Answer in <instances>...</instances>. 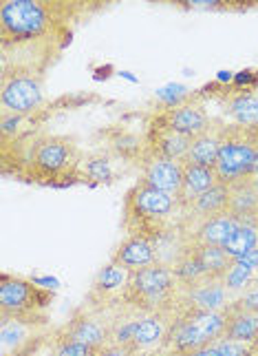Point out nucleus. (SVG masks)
Instances as JSON below:
<instances>
[{
	"label": "nucleus",
	"mask_w": 258,
	"mask_h": 356,
	"mask_svg": "<svg viewBox=\"0 0 258 356\" xmlns=\"http://www.w3.org/2000/svg\"><path fill=\"white\" fill-rule=\"evenodd\" d=\"M181 215L179 197L164 193L144 179L135 181L124 200V228L128 235H144L150 241L175 228L172 217Z\"/></svg>",
	"instance_id": "nucleus-3"
},
{
	"label": "nucleus",
	"mask_w": 258,
	"mask_h": 356,
	"mask_svg": "<svg viewBox=\"0 0 258 356\" xmlns=\"http://www.w3.org/2000/svg\"><path fill=\"white\" fill-rule=\"evenodd\" d=\"M44 100V71L24 67H3L0 102L5 113H33Z\"/></svg>",
	"instance_id": "nucleus-8"
},
{
	"label": "nucleus",
	"mask_w": 258,
	"mask_h": 356,
	"mask_svg": "<svg viewBox=\"0 0 258 356\" xmlns=\"http://www.w3.org/2000/svg\"><path fill=\"white\" fill-rule=\"evenodd\" d=\"M252 286H256V288H258V275H256V279L252 281Z\"/></svg>",
	"instance_id": "nucleus-36"
},
{
	"label": "nucleus",
	"mask_w": 258,
	"mask_h": 356,
	"mask_svg": "<svg viewBox=\"0 0 258 356\" xmlns=\"http://www.w3.org/2000/svg\"><path fill=\"white\" fill-rule=\"evenodd\" d=\"M110 261L126 268L128 273L148 268V266L157 264L155 243L144 235H128L117 245V250L113 252V257H110Z\"/></svg>",
	"instance_id": "nucleus-16"
},
{
	"label": "nucleus",
	"mask_w": 258,
	"mask_h": 356,
	"mask_svg": "<svg viewBox=\"0 0 258 356\" xmlns=\"http://www.w3.org/2000/svg\"><path fill=\"white\" fill-rule=\"evenodd\" d=\"M225 113L234 118L237 124H245V127L258 124V95L250 89L237 91L225 102Z\"/></svg>",
	"instance_id": "nucleus-21"
},
{
	"label": "nucleus",
	"mask_w": 258,
	"mask_h": 356,
	"mask_svg": "<svg viewBox=\"0 0 258 356\" xmlns=\"http://www.w3.org/2000/svg\"><path fill=\"white\" fill-rule=\"evenodd\" d=\"M216 350L221 356H258L252 343H241V341H230V339L216 341Z\"/></svg>",
	"instance_id": "nucleus-31"
},
{
	"label": "nucleus",
	"mask_w": 258,
	"mask_h": 356,
	"mask_svg": "<svg viewBox=\"0 0 258 356\" xmlns=\"http://www.w3.org/2000/svg\"><path fill=\"white\" fill-rule=\"evenodd\" d=\"M230 321L227 310L201 312L190 316H172L162 350L166 352H192L221 341Z\"/></svg>",
	"instance_id": "nucleus-6"
},
{
	"label": "nucleus",
	"mask_w": 258,
	"mask_h": 356,
	"mask_svg": "<svg viewBox=\"0 0 258 356\" xmlns=\"http://www.w3.org/2000/svg\"><path fill=\"white\" fill-rule=\"evenodd\" d=\"M190 248L194 250L196 259L201 261L207 279H223L227 268L232 266V259L225 254L223 248H218V245H201V243H190Z\"/></svg>",
	"instance_id": "nucleus-22"
},
{
	"label": "nucleus",
	"mask_w": 258,
	"mask_h": 356,
	"mask_svg": "<svg viewBox=\"0 0 258 356\" xmlns=\"http://www.w3.org/2000/svg\"><path fill=\"white\" fill-rule=\"evenodd\" d=\"M181 286L172 273V268L164 264H153L148 268L130 273V281L119 297L128 310L139 314L166 312L175 316Z\"/></svg>",
	"instance_id": "nucleus-4"
},
{
	"label": "nucleus",
	"mask_w": 258,
	"mask_h": 356,
	"mask_svg": "<svg viewBox=\"0 0 258 356\" xmlns=\"http://www.w3.org/2000/svg\"><path fill=\"white\" fill-rule=\"evenodd\" d=\"M227 312H243V314H258V288L250 286L241 297H234L227 305Z\"/></svg>",
	"instance_id": "nucleus-29"
},
{
	"label": "nucleus",
	"mask_w": 258,
	"mask_h": 356,
	"mask_svg": "<svg viewBox=\"0 0 258 356\" xmlns=\"http://www.w3.org/2000/svg\"><path fill=\"white\" fill-rule=\"evenodd\" d=\"M232 299L234 297H232V292L223 286V281L205 279L196 286L181 288L175 316H190V314H201V312L225 310Z\"/></svg>",
	"instance_id": "nucleus-11"
},
{
	"label": "nucleus",
	"mask_w": 258,
	"mask_h": 356,
	"mask_svg": "<svg viewBox=\"0 0 258 356\" xmlns=\"http://www.w3.org/2000/svg\"><path fill=\"white\" fill-rule=\"evenodd\" d=\"M258 153V124H223L221 127V151L216 159V175L221 184H234L250 175Z\"/></svg>",
	"instance_id": "nucleus-5"
},
{
	"label": "nucleus",
	"mask_w": 258,
	"mask_h": 356,
	"mask_svg": "<svg viewBox=\"0 0 258 356\" xmlns=\"http://www.w3.org/2000/svg\"><path fill=\"white\" fill-rule=\"evenodd\" d=\"M157 100L162 102L166 108H175V106H181L192 100V93L181 87V84H170V87H164L157 91Z\"/></svg>",
	"instance_id": "nucleus-28"
},
{
	"label": "nucleus",
	"mask_w": 258,
	"mask_h": 356,
	"mask_svg": "<svg viewBox=\"0 0 258 356\" xmlns=\"http://www.w3.org/2000/svg\"><path fill=\"white\" fill-rule=\"evenodd\" d=\"M137 354L139 352H135L128 346H119V343H108V346H104L97 352V356H137Z\"/></svg>",
	"instance_id": "nucleus-32"
},
{
	"label": "nucleus",
	"mask_w": 258,
	"mask_h": 356,
	"mask_svg": "<svg viewBox=\"0 0 258 356\" xmlns=\"http://www.w3.org/2000/svg\"><path fill=\"white\" fill-rule=\"evenodd\" d=\"M170 356H221L218 350H216V343L212 346H205V348H199V350H192V352H168Z\"/></svg>",
	"instance_id": "nucleus-34"
},
{
	"label": "nucleus",
	"mask_w": 258,
	"mask_h": 356,
	"mask_svg": "<svg viewBox=\"0 0 258 356\" xmlns=\"http://www.w3.org/2000/svg\"><path fill=\"white\" fill-rule=\"evenodd\" d=\"M239 266H243V268H248V270H252V273H258V248H254V250H250V252H245L243 257H239V259H234Z\"/></svg>",
	"instance_id": "nucleus-33"
},
{
	"label": "nucleus",
	"mask_w": 258,
	"mask_h": 356,
	"mask_svg": "<svg viewBox=\"0 0 258 356\" xmlns=\"http://www.w3.org/2000/svg\"><path fill=\"white\" fill-rule=\"evenodd\" d=\"M78 5L5 0L0 5V49L3 67L40 69L46 73L53 58L71 42Z\"/></svg>",
	"instance_id": "nucleus-1"
},
{
	"label": "nucleus",
	"mask_w": 258,
	"mask_h": 356,
	"mask_svg": "<svg viewBox=\"0 0 258 356\" xmlns=\"http://www.w3.org/2000/svg\"><path fill=\"white\" fill-rule=\"evenodd\" d=\"M110 325H113V316H104V308L84 301L82 308H78L64 325L55 330L51 341H76L100 352L110 343Z\"/></svg>",
	"instance_id": "nucleus-10"
},
{
	"label": "nucleus",
	"mask_w": 258,
	"mask_h": 356,
	"mask_svg": "<svg viewBox=\"0 0 258 356\" xmlns=\"http://www.w3.org/2000/svg\"><path fill=\"white\" fill-rule=\"evenodd\" d=\"M254 248H258V224H248V222H241V226L234 230V235L223 245L230 259H239V257Z\"/></svg>",
	"instance_id": "nucleus-25"
},
{
	"label": "nucleus",
	"mask_w": 258,
	"mask_h": 356,
	"mask_svg": "<svg viewBox=\"0 0 258 356\" xmlns=\"http://www.w3.org/2000/svg\"><path fill=\"white\" fill-rule=\"evenodd\" d=\"M53 332L49 314L0 316V356H35L51 343Z\"/></svg>",
	"instance_id": "nucleus-7"
},
{
	"label": "nucleus",
	"mask_w": 258,
	"mask_h": 356,
	"mask_svg": "<svg viewBox=\"0 0 258 356\" xmlns=\"http://www.w3.org/2000/svg\"><path fill=\"white\" fill-rule=\"evenodd\" d=\"M128 281H130L128 270L110 261L93 279V288H91L89 297L97 299V301H108L110 297H121L128 286Z\"/></svg>",
	"instance_id": "nucleus-19"
},
{
	"label": "nucleus",
	"mask_w": 258,
	"mask_h": 356,
	"mask_svg": "<svg viewBox=\"0 0 258 356\" xmlns=\"http://www.w3.org/2000/svg\"><path fill=\"white\" fill-rule=\"evenodd\" d=\"M157 122L175 129L177 133L186 135V138H196V135L205 133L214 124V120L207 115L205 108L194 100L175 108H164V113L157 118Z\"/></svg>",
	"instance_id": "nucleus-14"
},
{
	"label": "nucleus",
	"mask_w": 258,
	"mask_h": 356,
	"mask_svg": "<svg viewBox=\"0 0 258 356\" xmlns=\"http://www.w3.org/2000/svg\"><path fill=\"white\" fill-rule=\"evenodd\" d=\"M192 138L177 133L175 129H170L162 122H153L148 135H146V153L155 155V157H166V159H177L183 162L188 157Z\"/></svg>",
	"instance_id": "nucleus-15"
},
{
	"label": "nucleus",
	"mask_w": 258,
	"mask_h": 356,
	"mask_svg": "<svg viewBox=\"0 0 258 356\" xmlns=\"http://www.w3.org/2000/svg\"><path fill=\"white\" fill-rule=\"evenodd\" d=\"M172 273H175L177 281H179V286L181 288H190V286H196V284H201V281L207 279L205 275V270L201 266V261L196 259V254L194 250L190 248V241H188V248L186 252H183L177 264L172 266Z\"/></svg>",
	"instance_id": "nucleus-23"
},
{
	"label": "nucleus",
	"mask_w": 258,
	"mask_h": 356,
	"mask_svg": "<svg viewBox=\"0 0 258 356\" xmlns=\"http://www.w3.org/2000/svg\"><path fill=\"white\" fill-rule=\"evenodd\" d=\"M170 321H172V314H166V312L135 314L130 348L135 352L162 350L166 334H168V327H170Z\"/></svg>",
	"instance_id": "nucleus-13"
},
{
	"label": "nucleus",
	"mask_w": 258,
	"mask_h": 356,
	"mask_svg": "<svg viewBox=\"0 0 258 356\" xmlns=\"http://www.w3.org/2000/svg\"><path fill=\"white\" fill-rule=\"evenodd\" d=\"M55 294L38 281L0 275V316H40L51 308Z\"/></svg>",
	"instance_id": "nucleus-9"
},
{
	"label": "nucleus",
	"mask_w": 258,
	"mask_h": 356,
	"mask_svg": "<svg viewBox=\"0 0 258 356\" xmlns=\"http://www.w3.org/2000/svg\"><path fill=\"white\" fill-rule=\"evenodd\" d=\"M3 146H14V159L3 162V168L14 164V177L46 186H64L80 177L82 155L76 140L67 135L24 133Z\"/></svg>",
	"instance_id": "nucleus-2"
},
{
	"label": "nucleus",
	"mask_w": 258,
	"mask_h": 356,
	"mask_svg": "<svg viewBox=\"0 0 258 356\" xmlns=\"http://www.w3.org/2000/svg\"><path fill=\"white\" fill-rule=\"evenodd\" d=\"M256 279V273H252V270H248V268H243V266H239L234 259H232V266L227 268V273L223 275V286L230 290V292H245L250 286H252V281Z\"/></svg>",
	"instance_id": "nucleus-26"
},
{
	"label": "nucleus",
	"mask_w": 258,
	"mask_h": 356,
	"mask_svg": "<svg viewBox=\"0 0 258 356\" xmlns=\"http://www.w3.org/2000/svg\"><path fill=\"white\" fill-rule=\"evenodd\" d=\"M141 179L150 186L181 197L183 191V162L166 157H155L146 153L141 164Z\"/></svg>",
	"instance_id": "nucleus-12"
},
{
	"label": "nucleus",
	"mask_w": 258,
	"mask_h": 356,
	"mask_svg": "<svg viewBox=\"0 0 258 356\" xmlns=\"http://www.w3.org/2000/svg\"><path fill=\"white\" fill-rule=\"evenodd\" d=\"M241 226V222L237 217L232 215H218V217H212V219H205L201 222L196 228H192L186 239L190 243H201V245H218V248H223L227 243V239L234 235V230Z\"/></svg>",
	"instance_id": "nucleus-17"
},
{
	"label": "nucleus",
	"mask_w": 258,
	"mask_h": 356,
	"mask_svg": "<svg viewBox=\"0 0 258 356\" xmlns=\"http://www.w3.org/2000/svg\"><path fill=\"white\" fill-rule=\"evenodd\" d=\"M137 356H170L166 350H148V352H139Z\"/></svg>",
	"instance_id": "nucleus-35"
},
{
	"label": "nucleus",
	"mask_w": 258,
	"mask_h": 356,
	"mask_svg": "<svg viewBox=\"0 0 258 356\" xmlns=\"http://www.w3.org/2000/svg\"><path fill=\"white\" fill-rule=\"evenodd\" d=\"M221 127H223V124L214 122V124L207 129L205 133L192 138L188 157L183 159V162L214 168L216 166V159H218V151H221Z\"/></svg>",
	"instance_id": "nucleus-20"
},
{
	"label": "nucleus",
	"mask_w": 258,
	"mask_h": 356,
	"mask_svg": "<svg viewBox=\"0 0 258 356\" xmlns=\"http://www.w3.org/2000/svg\"><path fill=\"white\" fill-rule=\"evenodd\" d=\"M49 356H97V350L76 341H51Z\"/></svg>",
	"instance_id": "nucleus-30"
},
{
	"label": "nucleus",
	"mask_w": 258,
	"mask_h": 356,
	"mask_svg": "<svg viewBox=\"0 0 258 356\" xmlns=\"http://www.w3.org/2000/svg\"><path fill=\"white\" fill-rule=\"evenodd\" d=\"M82 173L84 177H89L95 184H104L113 179V168H110V162L104 155H93L82 164Z\"/></svg>",
	"instance_id": "nucleus-27"
},
{
	"label": "nucleus",
	"mask_w": 258,
	"mask_h": 356,
	"mask_svg": "<svg viewBox=\"0 0 258 356\" xmlns=\"http://www.w3.org/2000/svg\"><path fill=\"white\" fill-rule=\"evenodd\" d=\"M223 339L241 341V343H256L258 341V314L230 312V321H227Z\"/></svg>",
	"instance_id": "nucleus-24"
},
{
	"label": "nucleus",
	"mask_w": 258,
	"mask_h": 356,
	"mask_svg": "<svg viewBox=\"0 0 258 356\" xmlns=\"http://www.w3.org/2000/svg\"><path fill=\"white\" fill-rule=\"evenodd\" d=\"M216 184H218V175L214 168L183 162V191L179 197V206L186 208L190 202L199 197V195L214 188Z\"/></svg>",
	"instance_id": "nucleus-18"
}]
</instances>
